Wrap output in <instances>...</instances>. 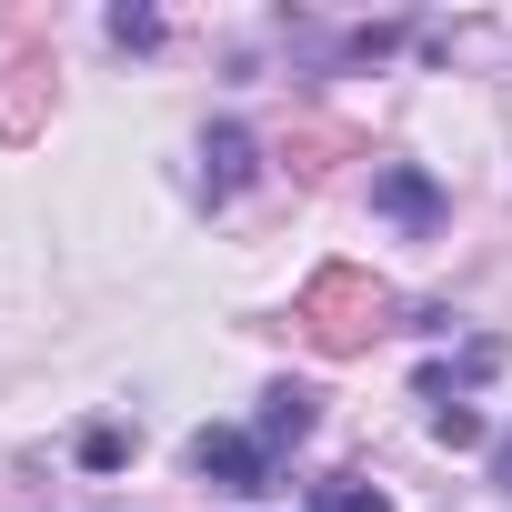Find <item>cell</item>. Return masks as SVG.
Wrapping results in <instances>:
<instances>
[{
    "label": "cell",
    "mask_w": 512,
    "mask_h": 512,
    "mask_svg": "<svg viewBox=\"0 0 512 512\" xmlns=\"http://www.w3.org/2000/svg\"><path fill=\"white\" fill-rule=\"evenodd\" d=\"M312 422H322V392H312V382H272L251 442H262V452H292V442H312Z\"/></svg>",
    "instance_id": "8992f818"
},
{
    "label": "cell",
    "mask_w": 512,
    "mask_h": 512,
    "mask_svg": "<svg viewBox=\"0 0 512 512\" xmlns=\"http://www.w3.org/2000/svg\"><path fill=\"white\" fill-rule=\"evenodd\" d=\"M352 151H362V131H352V121H302V131L282 141V161H292V181H332V171H342Z\"/></svg>",
    "instance_id": "52a82bcc"
},
{
    "label": "cell",
    "mask_w": 512,
    "mask_h": 512,
    "mask_svg": "<svg viewBox=\"0 0 512 512\" xmlns=\"http://www.w3.org/2000/svg\"><path fill=\"white\" fill-rule=\"evenodd\" d=\"M492 482H502V492H512V432H502V442H492Z\"/></svg>",
    "instance_id": "4fadbf2b"
},
{
    "label": "cell",
    "mask_w": 512,
    "mask_h": 512,
    "mask_svg": "<svg viewBox=\"0 0 512 512\" xmlns=\"http://www.w3.org/2000/svg\"><path fill=\"white\" fill-rule=\"evenodd\" d=\"M372 211L402 221V231H442V181L412 171V161H392V171H372Z\"/></svg>",
    "instance_id": "277c9868"
},
{
    "label": "cell",
    "mask_w": 512,
    "mask_h": 512,
    "mask_svg": "<svg viewBox=\"0 0 512 512\" xmlns=\"http://www.w3.org/2000/svg\"><path fill=\"white\" fill-rule=\"evenodd\" d=\"M432 432H442L452 452H472V442H482V412H472V402H432Z\"/></svg>",
    "instance_id": "8fae6325"
},
{
    "label": "cell",
    "mask_w": 512,
    "mask_h": 512,
    "mask_svg": "<svg viewBox=\"0 0 512 512\" xmlns=\"http://www.w3.org/2000/svg\"><path fill=\"white\" fill-rule=\"evenodd\" d=\"M302 342L312 352H332V362H352V352H372L392 322H402V302H392V282H372L362 262H322L312 282H302Z\"/></svg>",
    "instance_id": "6da1fadb"
},
{
    "label": "cell",
    "mask_w": 512,
    "mask_h": 512,
    "mask_svg": "<svg viewBox=\"0 0 512 512\" xmlns=\"http://www.w3.org/2000/svg\"><path fill=\"white\" fill-rule=\"evenodd\" d=\"M312 512H392V502H382L372 482H352V472H342V482H322V492H312Z\"/></svg>",
    "instance_id": "9c48e42d"
},
{
    "label": "cell",
    "mask_w": 512,
    "mask_h": 512,
    "mask_svg": "<svg viewBox=\"0 0 512 512\" xmlns=\"http://www.w3.org/2000/svg\"><path fill=\"white\" fill-rule=\"evenodd\" d=\"M382 51H402V31H392V21H372V31H352V41H342V61H382Z\"/></svg>",
    "instance_id": "7c38bea8"
},
{
    "label": "cell",
    "mask_w": 512,
    "mask_h": 512,
    "mask_svg": "<svg viewBox=\"0 0 512 512\" xmlns=\"http://www.w3.org/2000/svg\"><path fill=\"white\" fill-rule=\"evenodd\" d=\"M191 472L211 482V492H272V452L251 442V432H231V422H211V432H191Z\"/></svg>",
    "instance_id": "7a4b0ae2"
},
{
    "label": "cell",
    "mask_w": 512,
    "mask_h": 512,
    "mask_svg": "<svg viewBox=\"0 0 512 512\" xmlns=\"http://www.w3.org/2000/svg\"><path fill=\"white\" fill-rule=\"evenodd\" d=\"M121 462H131V432L121 422H91L81 432V472H121Z\"/></svg>",
    "instance_id": "ba28073f"
},
{
    "label": "cell",
    "mask_w": 512,
    "mask_h": 512,
    "mask_svg": "<svg viewBox=\"0 0 512 512\" xmlns=\"http://www.w3.org/2000/svg\"><path fill=\"white\" fill-rule=\"evenodd\" d=\"M251 171H262V141H251L241 121H211V131H201V191H211V201H231Z\"/></svg>",
    "instance_id": "5b68a950"
},
{
    "label": "cell",
    "mask_w": 512,
    "mask_h": 512,
    "mask_svg": "<svg viewBox=\"0 0 512 512\" xmlns=\"http://www.w3.org/2000/svg\"><path fill=\"white\" fill-rule=\"evenodd\" d=\"M51 131V51H11L0 61V141H41Z\"/></svg>",
    "instance_id": "3957f363"
},
{
    "label": "cell",
    "mask_w": 512,
    "mask_h": 512,
    "mask_svg": "<svg viewBox=\"0 0 512 512\" xmlns=\"http://www.w3.org/2000/svg\"><path fill=\"white\" fill-rule=\"evenodd\" d=\"M101 31H111L121 51H151V41H161V11H131V0H121V11H111Z\"/></svg>",
    "instance_id": "30bf717a"
}]
</instances>
